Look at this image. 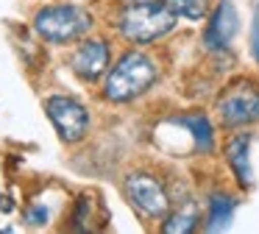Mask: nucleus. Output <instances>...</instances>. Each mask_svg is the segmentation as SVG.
<instances>
[{
	"label": "nucleus",
	"mask_w": 259,
	"mask_h": 234,
	"mask_svg": "<svg viewBox=\"0 0 259 234\" xmlns=\"http://www.w3.org/2000/svg\"><path fill=\"white\" fill-rule=\"evenodd\" d=\"M156 78H159L156 61L151 56L140 53V50H128L109 70L106 84H103V95L114 103H125V100H134L142 92H148Z\"/></svg>",
	"instance_id": "nucleus-1"
},
{
	"label": "nucleus",
	"mask_w": 259,
	"mask_h": 234,
	"mask_svg": "<svg viewBox=\"0 0 259 234\" xmlns=\"http://www.w3.org/2000/svg\"><path fill=\"white\" fill-rule=\"evenodd\" d=\"M176 14L164 0H137L120 11V33L134 45H151L170 33Z\"/></svg>",
	"instance_id": "nucleus-2"
},
{
	"label": "nucleus",
	"mask_w": 259,
	"mask_h": 234,
	"mask_svg": "<svg viewBox=\"0 0 259 234\" xmlns=\"http://www.w3.org/2000/svg\"><path fill=\"white\" fill-rule=\"evenodd\" d=\"M92 25V17L78 6H48L36 11L34 28L45 42L51 45H67L73 39L84 36Z\"/></svg>",
	"instance_id": "nucleus-3"
},
{
	"label": "nucleus",
	"mask_w": 259,
	"mask_h": 234,
	"mask_svg": "<svg viewBox=\"0 0 259 234\" xmlns=\"http://www.w3.org/2000/svg\"><path fill=\"white\" fill-rule=\"evenodd\" d=\"M218 117L226 128L251 126L259 120V87L248 78L231 81L218 98Z\"/></svg>",
	"instance_id": "nucleus-4"
},
{
	"label": "nucleus",
	"mask_w": 259,
	"mask_h": 234,
	"mask_svg": "<svg viewBox=\"0 0 259 234\" xmlns=\"http://www.w3.org/2000/svg\"><path fill=\"white\" fill-rule=\"evenodd\" d=\"M45 109H48V117L53 120L59 137L64 142H78L81 137L87 134L90 128V114L87 109L78 103V100L67 98V95H51L45 100Z\"/></svg>",
	"instance_id": "nucleus-5"
},
{
	"label": "nucleus",
	"mask_w": 259,
	"mask_h": 234,
	"mask_svg": "<svg viewBox=\"0 0 259 234\" xmlns=\"http://www.w3.org/2000/svg\"><path fill=\"white\" fill-rule=\"evenodd\" d=\"M125 195L145 217H164L170 209V198L164 187L159 184V178L148 176V173H131L125 178Z\"/></svg>",
	"instance_id": "nucleus-6"
},
{
	"label": "nucleus",
	"mask_w": 259,
	"mask_h": 234,
	"mask_svg": "<svg viewBox=\"0 0 259 234\" xmlns=\"http://www.w3.org/2000/svg\"><path fill=\"white\" fill-rule=\"evenodd\" d=\"M237 33V11L231 0H220L214 6L212 17L206 22V31H203V48L212 50V53H220V50L229 48V42Z\"/></svg>",
	"instance_id": "nucleus-7"
},
{
	"label": "nucleus",
	"mask_w": 259,
	"mask_h": 234,
	"mask_svg": "<svg viewBox=\"0 0 259 234\" xmlns=\"http://www.w3.org/2000/svg\"><path fill=\"white\" fill-rule=\"evenodd\" d=\"M70 67L81 81H98L109 67V45L103 39H84L75 48Z\"/></svg>",
	"instance_id": "nucleus-8"
},
{
	"label": "nucleus",
	"mask_w": 259,
	"mask_h": 234,
	"mask_svg": "<svg viewBox=\"0 0 259 234\" xmlns=\"http://www.w3.org/2000/svg\"><path fill=\"white\" fill-rule=\"evenodd\" d=\"M248 148H251V134H237L226 145V159L234 170L240 187H251V165H248Z\"/></svg>",
	"instance_id": "nucleus-9"
},
{
	"label": "nucleus",
	"mask_w": 259,
	"mask_h": 234,
	"mask_svg": "<svg viewBox=\"0 0 259 234\" xmlns=\"http://www.w3.org/2000/svg\"><path fill=\"white\" fill-rule=\"evenodd\" d=\"M173 123H179V126L190 128L192 139H195V148L201 150V153H209V150H212V145H214L212 123H209L203 114H184V117H176Z\"/></svg>",
	"instance_id": "nucleus-10"
},
{
	"label": "nucleus",
	"mask_w": 259,
	"mask_h": 234,
	"mask_svg": "<svg viewBox=\"0 0 259 234\" xmlns=\"http://www.w3.org/2000/svg\"><path fill=\"white\" fill-rule=\"evenodd\" d=\"M231 212H234V198H229V195H223V192H214L212 198H209V223H206V228H212V231L226 228L229 220H231Z\"/></svg>",
	"instance_id": "nucleus-11"
},
{
	"label": "nucleus",
	"mask_w": 259,
	"mask_h": 234,
	"mask_svg": "<svg viewBox=\"0 0 259 234\" xmlns=\"http://www.w3.org/2000/svg\"><path fill=\"white\" fill-rule=\"evenodd\" d=\"M164 3L173 9L176 17H184V20H192V22L203 20L212 9V0H164Z\"/></svg>",
	"instance_id": "nucleus-12"
},
{
	"label": "nucleus",
	"mask_w": 259,
	"mask_h": 234,
	"mask_svg": "<svg viewBox=\"0 0 259 234\" xmlns=\"http://www.w3.org/2000/svg\"><path fill=\"white\" fill-rule=\"evenodd\" d=\"M195 220H198L195 209H192V206H187V209L170 215L167 223H164L162 228H164L167 234H184V231H192V228H195Z\"/></svg>",
	"instance_id": "nucleus-13"
},
{
	"label": "nucleus",
	"mask_w": 259,
	"mask_h": 234,
	"mask_svg": "<svg viewBox=\"0 0 259 234\" xmlns=\"http://www.w3.org/2000/svg\"><path fill=\"white\" fill-rule=\"evenodd\" d=\"M251 53L259 61V14L253 17V25H251Z\"/></svg>",
	"instance_id": "nucleus-14"
},
{
	"label": "nucleus",
	"mask_w": 259,
	"mask_h": 234,
	"mask_svg": "<svg viewBox=\"0 0 259 234\" xmlns=\"http://www.w3.org/2000/svg\"><path fill=\"white\" fill-rule=\"evenodd\" d=\"M28 223H34V226H39V223H45L48 220V212L42 209V206H36V209H28Z\"/></svg>",
	"instance_id": "nucleus-15"
}]
</instances>
